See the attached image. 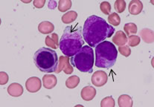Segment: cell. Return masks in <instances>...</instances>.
I'll return each mask as SVG.
<instances>
[{"mask_svg": "<svg viewBox=\"0 0 154 107\" xmlns=\"http://www.w3.org/2000/svg\"><path fill=\"white\" fill-rule=\"evenodd\" d=\"M116 105L114 98L112 96L106 97L100 102V106L101 107H114Z\"/></svg>", "mask_w": 154, "mask_h": 107, "instance_id": "603a6c76", "label": "cell"}, {"mask_svg": "<svg viewBox=\"0 0 154 107\" xmlns=\"http://www.w3.org/2000/svg\"><path fill=\"white\" fill-rule=\"evenodd\" d=\"M35 66L42 72H55L57 69L59 59L56 51L48 48H41L34 55Z\"/></svg>", "mask_w": 154, "mask_h": 107, "instance_id": "277c9868", "label": "cell"}, {"mask_svg": "<svg viewBox=\"0 0 154 107\" xmlns=\"http://www.w3.org/2000/svg\"><path fill=\"white\" fill-rule=\"evenodd\" d=\"M127 37L124 31H119L115 34L112 37L113 43L119 46H123L127 43Z\"/></svg>", "mask_w": 154, "mask_h": 107, "instance_id": "7c38bea8", "label": "cell"}, {"mask_svg": "<svg viewBox=\"0 0 154 107\" xmlns=\"http://www.w3.org/2000/svg\"><path fill=\"white\" fill-rule=\"evenodd\" d=\"M119 53L123 55V56H125V57H127L131 54V49H130L128 45H123V46H119Z\"/></svg>", "mask_w": 154, "mask_h": 107, "instance_id": "4316f807", "label": "cell"}, {"mask_svg": "<svg viewBox=\"0 0 154 107\" xmlns=\"http://www.w3.org/2000/svg\"><path fill=\"white\" fill-rule=\"evenodd\" d=\"M8 75L5 72H0V85H5L8 82Z\"/></svg>", "mask_w": 154, "mask_h": 107, "instance_id": "83f0119b", "label": "cell"}, {"mask_svg": "<svg viewBox=\"0 0 154 107\" xmlns=\"http://www.w3.org/2000/svg\"><path fill=\"white\" fill-rule=\"evenodd\" d=\"M56 6H57V2L55 1H50L49 2H48V8H49L50 9H51V10L55 8Z\"/></svg>", "mask_w": 154, "mask_h": 107, "instance_id": "f546056e", "label": "cell"}, {"mask_svg": "<svg viewBox=\"0 0 154 107\" xmlns=\"http://www.w3.org/2000/svg\"><path fill=\"white\" fill-rule=\"evenodd\" d=\"M108 80L107 74L103 71H96L92 76V83L97 87L104 86Z\"/></svg>", "mask_w": 154, "mask_h": 107, "instance_id": "52a82bcc", "label": "cell"}, {"mask_svg": "<svg viewBox=\"0 0 154 107\" xmlns=\"http://www.w3.org/2000/svg\"><path fill=\"white\" fill-rule=\"evenodd\" d=\"M96 89L91 86H85L82 89L81 92V98L85 101H90L93 100L94 97L96 95Z\"/></svg>", "mask_w": 154, "mask_h": 107, "instance_id": "9c48e42d", "label": "cell"}, {"mask_svg": "<svg viewBox=\"0 0 154 107\" xmlns=\"http://www.w3.org/2000/svg\"><path fill=\"white\" fill-rule=\"evenodd\" d=\"M78 18V13L74 11L67 12L62 17V22L65 24H69V23H73Z\"/></svg>", "mask_w": 154, "mask_h": 107, "instance_id": "ac0fdd59", "label": "cell"}, {"mask_svg": "<svg viewBox=\"0 0 154 107\" xmlns=\"http://www.w3.org/2000/svg\"><path fill=\"white\" fill-rule=\"evenodd\" d=\"M129 12L132 15H138L142 11L143 3L139 0H133L129 3Z\"/></svg>", "mask_w": 154, "mask_h": 107, "instance_id": "30bf717a", "label": "cell"}, {"mask_svg": "<svg viewBox=\"0 0 154 107\" xmlns=\"http://www.w3.org/2000/svg\"><path fill=\"white\" fill-rule=\"evenodd\" d=\"M124 30L125 31V34L127 36H131V34H135L137 33V26L135 23H129L125 25Z\"/></svg>", "mask_w": 154, "mask_h": 107, "instance_id": "ffe728a7", "label": "cell"}, {"mask_svg": "<svg viewBox=\"0 0 154 107\" xmlns=\"http://www.w3.org/2000/svg\"><path fill=\"white\" fill-rule=\"evenodd\" d=\"M72 66L77 68L80 72L84 73H91L93 70L94 51L89 45H84L80 51L71 57Z\"/></svg>", "mask_w": 154, "mask_h": 107, "instance_id": "5b68a950", "label": "cell"}, {"mask_svg": "<svg viewBox=\"0 0 154 107\" xmlns=\"http://www.w3.org/2000/svg\"><path fill=\"white\" fill-rule=\"evenodd\" d=\"M72 2L70 0H60L58 9L60 12H66L72 8Z\"/></svg>", "mask_w": 154, "mask_h": 107, "instance_id": "44dd1931", "label": "cell"}, {"mask_svg": "<svg viewBox=\"0 0 154 107\" xmlns=\"http://www.w3.org/2000/svg\"><path fill=\"white\" fill-rule=\"evenodd\" d=\"M34 6L37 8H42L44 7L45 4V0H34Z\"/></svg>", "mask_w": 154, "mask_h": 107, "instance_id": "f1b7e54d", "label": "cell"}, {"mask_svg": "<svg viewBox=\"0 0 154 107\" xmlns=\"http://www.w3.org/2000/svg\"><path fill=\"white\" fill-rule=\"evenodd\" d=\"M118 103L120 107H132L133 101L132 97L128 94H122L118 99Z\"/></svg>", "mask_w": 154, "mask_h": 107, "instance_id": "e0dca14e", "label": "cell"}, {"mask_svg": "<svg viewBox=\"0 0 154 107\" xmlns=\"http://www.w3.org/2000/svg\"><path fill=\"white\" fill-rule=\"evenodd\" d=\"M54 30V25L48 21H43L38 26V31L42 34H48Z\"/></svg>", "mask_w": 154, "mask_h": 107, "instance_id": "5bb4252c", "label": "cell"}, {"mask_svg": "<svg viewBox=\"0 0 154 107\" xmlns=\"http://www.w3.org/2000/svg\"><path fill=\"white\" fill-rule=\"evenodd\" d=\"M139 34H140L141 39L146 43H153V31L151 29H149V28H143Z\"/></svg>", "mask_w": 154, "mask_h": 107, "instance_id": "2e32d148", "label": "cell"}, {"mask_svg": "<svg viewBox=\"0 0 154 107\" xmlns=\"http://www.w3.org/2000/svg\"><path fill=\"white\" fill-rule=\"evenodd\" d=\"M41 80L37 77H31L26 80V87L28 92L35 93V92H39L41 89Z\"/></svg>", "mask_w": 154, "mask_h": 107, "instance_id": "ba28073f", "label": "cell"}, {"mask_svg": "<svg viewBox=\"0 0 154 107\" xmlns=\"http://www.w3.org/2000/svg\"><path fill=\"white\" fill-rule=\"evenodd\" d=\"M57 83V78L54 75H45L42 78V84L47 89H51L54 87Z\"/></svg>", "mask_w": 154, "mask_h": 107, "instance_id": "4fadbf2b", "label": "cell"}, {"mask_svg": "<svg viewBox=\"0 0 154 107\" xmlns=\"http://www.w3.org/2000/svg\"><path fill=\"white\" fill-rule=\"evenodd\" d=\"M115 28L107 24L106 20L98 16L88 17L84 23L83 36L85 42L90 47H96L106 38H110L115 32Z\"/></svg>", "mask_w": 154, "mask_h": 107, "instance_id": "6da1fadb", "label": "cell"}, {"mask_svg": "<svg viewBox=\"0 0 154 107\" xmlns=\"http://www.w3.org/2000/svg\"><path fill=\"white\" fill-rule=\"evenodd\" d=\"M45 45L48 47L52 48L54 49H57L59 47V38H58L57 34L54 33L51 34V36H47L45 37Z\"/></svg>", "mask_w": 154, "mask_h": 107, "instance_id": "9a60e30c", "label": "cell"}, {"mask_svg": "<svg viewBox=\"0 0 154 107\" xmlns=\"http://www.w3.org/2000/svg\"><path fill=\"white\" fill-rule=\"evenodd\" d=\"M8 93L12 97H20L23 94V88L20 83H11L8 87Z\"/></svg>", "mask_w": 154, "mask_h": 107, "instance_id": "8fae6325", "label": "cell"}, {"mask_svg": "<svg viewBox=\"0 0 154 107\" xmlns=\"http://www.w3.org/2000/svg\"><path fill=\"white\" fill-rule=\"evenodd\" d=\"M23 2H24V3H29V2H31V0H28V1H24V0H23Z\"/></svg>", "mask_w": 154, "mask_h": 107, "instance_id": "4dcf8cb0", "label": "cell"}, {"mask_svg": "<svg viewBox=\"0 0 154 107\" xmlns=\"http://www.w3.org/2000/svg\"><path fill=\"white\" fill-rule=\"evenodd\" d=\"M108 22L112 26H118L121 23V17L117 13H112L109 14L108 17Z\"/></svg>", "mask_w": 154, "mask_h": 107, "instance_id": "7402d4cb", "label": "cell"}, {"mask_svg": "<svg viewBox=\"0 0 154 107\" xmlns=\"http://www.w3.org/2000/svg\"><path fill=\"white\" fill-rule=\"evenodd\" d=\"M127 43H128V46L135 47L137 46L139 43H140V37L139 36L136 35H131L129 36V38L127 39Z\"/></svg>", "mask_w": 154, "mask_h": 107, "instance_id": "d4e9b609", "label": "cell"}, {"mask_svg": "<svg viewBox=\"0 0 154 107\" xmlns=\"http://www.w3.org/2000/svg\"><path fill=\"white\" fill-rule=\"evenodd\" d=\"M114 6L117 13H123L126 9V2L124 0H117L115 2Z\"/></svg>", "mask_w": 154, "mask_h": 107, "instance_id": "cb8c5ba5", "label": "cell"}, {"mask_svg": "<svg viewBox=\"0 0 154 107\" xmlns=\"http://www.w3.org/2000/svg\"><path fill=\"white\" fill-rule=\"evenodd\" d=\"M83 28L81 26H67L59 42L60 49L67 57H72L84 45Z\"/></svg>", "mask_w": 154, "mask_h": 107, "instance_id": "7a4b0ae2", "label": "cell"}, {"mask_svg": "<svg viewBox=\"0 0 154 107\" xmlns=\"http://www.w3.org/2000/svg\"><path fill=\"white\" fill-rule=\"evenodd\" d=\"M100 9L105 15H109L111 11V5L108 2H103L100 5Z\"/></svg>", "mask_w": 154, "mask_h": 107, "instance_id": "484cf974", "label": "cell"}, {"mask_svg": "<svg viewBox=\"0 0 154 107\" xmlns=\"http://www.w3.org/2000/svg\"><path fill=\"white\" fill-rule=\"evenodd\" d=\"M118 51L109 41H103L95 47V66L109 69L116 64Z\"/></svg>", "mask_w": 154, "mask_h": 107, "instance_id": "3957f363", "label": "cell"}, {"mask_svg": "<svg viewBox=\"0 0 154 107\" xmlns=\"http://www.w3.org/2000/svg\"><path fill=\"white\" fill-rule=\"evenodd\" d=\"M63 71L64 73L66 75H71L74 72L73 67L70 64L69 57L67 56H60L59 58V63H58L57 69L55 73L59 74Z\"/></svg>", "mask_w": 154, "mask_h": 107, "instance_id": "8992f818", "label": "cell"}, {"mask_svg": "<svg viewBox=\"0 0 154 107\" xmlns=\"http://www.w3.org/2000/svg\"><path fill=\"white\" fill-rule=\"evenodd\" d=\"M80 78L76 75L71 76L66 81V86L68 89H75L79 85Z\"/></svg>", "mask_w": 154, "mask_h": 107, "instance_id": "d6986e66", "label": "cell"}]
</instances>
